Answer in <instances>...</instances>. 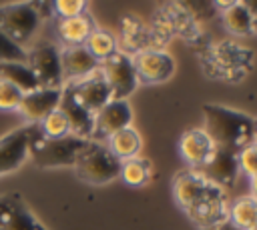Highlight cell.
Returning a JSON list of instances; mask_svg holds the SVG:
<instances>
[{
	"label": "cell",
	"mask_w": 257,
	"mask_h": 230,
	"mask_svg": "<svg viewBox=\"0 0 257 230\" xmlns=\"http://www.w3.org/2000/svg\"><path fill=\"white\" fill-rule=\"evenodd\" d=\"M249 230H257V224H255V226H251V228H249Z\"/></svg>",
	"instance_id": "36"
},
{
	"label": "cell",
	"mask_w": 257,
	"mask_h": 230,
	"mask_svg": "<svg viewBox=\"0 0 257 230\" xmlns=\"http://www.w3.org/2000/svg\"><path fill=\"white\" fill-rule=\"evenodd\" d=\"M28 68L32 70L38 88H62L64 78H62V64H60V50L50 44H38L28 50Z\"/></svg>",
	"instance_id": "6"
},
{
	"label": "cell",
	"mask_w": 257,
	"mask_h": 230,
	"mask_svg": "<svg viewBox=\"0 0 257 230\" xmlns=\"http://www.w3.org/2000/svg\"><path fill=\"white\" fill-rule=\"evenodd\" d=\"M100 72L114 100H126V96L137 90L139 78L133 66V56L116 50L114 54L100 62Z\"/></svg>",
	"instance_id": "7"
},
{
	"label": "cell",
	"mask_w": 257,
	"mask_h": 230,
	"mask_svg": "<svg viewBox=\"0 0 257 230\" xmlns=\"http://www.w3.org/2000/svg\"><path fill=\"white\" fill-rule=\"evenodd\" d=\"M173 192H175L177 202L183 206V210H187L189 206H193L197 202H203L207 198L225 194L223 188H219L217 184L207 180L199 170H193V168L183 170V172H179L175 176Z\"/></svg>",
	"instance_id": "8"
},
{
	"label": "cell",
	"mask_w": 257,
	"mask_h": 230,
	"mask_svg": "<svg viewBox=\"0 0 257 230\" xmlns=\"http://www.w3.org/2000/svg\"><path fill=\"white\" fill-rule=\"evenodd\" d=\"M179 152H181L183 160L193 170H199L211 160V156L215 152V144L205 134L203 128H193V130L183 132V136L179 140Z\"/></svg>",
	"instance_id": "18"
},
{
	"label": "cell",
	"mask_w": 257,
	"mask_h": 230,
	"mask_svg": "<svg viewBox=\"0 0 257 230\" xmlns=\"http://www.w3.org/2000/svg\"><path fill=\"white\" fill-rule=\"evenodd\" d=\"M251 192H253V198L257 200V176L251 178Z\"/></svg>",
	"instance_id": "34"
},
{
	"label": "cell",
	"mask_w": 257,
	"mask_h": 230,
	"mask_svg": "<svg viewBox=\"0 0 257 230\" xmlns=\"http://www.w3.org/2000/svg\"><path fill=\"white\" fill-rule=\"evenodd\" d=\"M34 124H24L0 138V176L18 170L28 156V142Z\"/></svg>",
	"instance_id": "12"
},
{
	"label": "cell",
	"mask_w": 257,
	"mask_h": 230,
	"mask_svg": "<svg viewBox=\"0 0 257 230\" xmlns=\"http://www.w3.org/2000/svg\"><path fill=\"white\" fill-rule=\"evenodd\" d=\"M60 64H62V78L64 84L78 82L100 68V62L84 48V46H66L60 50Z\"/></svg>",
	"instance_id": "17"
},
{
	"label": "cell",
	"mask_w": 257,
	"mask_h": 230,
	"mask_svg": "<svg viewBox=\"0 0 257 230\" xmlns=\"http://www.w3.org/2000/svg\"><path fill=\"white\" fill-rule=\"evenodd\" d=\"M199 172L211 180L213 184H217L219 188H229L235 180H237V174H239V160H237V152H231V150H225V148H219L215 146V152L211 156V160L199 168Z\"/></svg>",
	"instance_id": "16"
},
{
	"label": "cell",
	"mask_w": 257,
	"mask_h": 230,
	"mask_svg": "<svg viewBox=\"0 0 257 230\" xmlns=\"http://www.w3.org/2000/svg\"><path fill=\"white\" fill-rule=\"evenodd\" d=\"M94 28H96V24L88 12L72 16V18H58V22H56V32H58V38L62 40L64 48L66 46H84L86 38L90 36V32Z\"/></svg>",
	"instance_id": "20"
},
{
	"label": "cell",
	"mask_w": 257,
	"mask_h": 230,
	"mask_svg": "<svg viewBox=\"0 0 257 230\" xmlns=\"http://www.w3.org/2000/svg\"><path fill=\"white\" fill-rule=\"evenodd\" d=\"M133 120V110L128 100H110L108 104H104L96 114H94V130H92V138L96 142L108 140L114 132L128 128Z\"/></svg>",
	"instance_id": "11"
},
{
	"label": "cell",
	"mask_w": 257,
	"mask_h": 230,
	"mask_svg": "<svg viewBox=\"0 0 257 230\" xmlns=\"http://www.w3.org/2000/svg\"><path fill=\"white\" fill-rule=\"evenodd\" d=\"M24 92L14 84L0 80V110H18Z\"/></svg>",
	"instance_id": "29"
},
{
	"label": "cell",
	"mask_w": 257,
	"mask_h": 230,
	"mask_svg": "<svg viewBox=\"0 0 257 230\" xmlns=\"http://www.w3.org/2000/svg\"><path fill=\"white\" fill-rule=\"evenodd\" d=\"M0 80L14 84L24 94L38 88V82L32 70L28 68V64H22V62H0Z\"/></svg>",
	"instance_id": "23"
},
{
	"label": "cell",
	"mask_w": 257,
	"mask_h": 230,
	"mask_svg": "<svg viewBox=\"0 0 257 230\" xmlns=\"http://www.w3.org/2000/svg\"><path fill=\"white\" fill-rule=\"evenodd\" d=\"M247 6H249V10H251V14H253V32L257 34V4L247 2Z\"/></svg>",
	"instance_id": "33"
},
{
	"label": "cell",
	"mask_w": 257,
	"mask_h": 230,
	"mask_svg": "<svg viewBox=\"0 0 257 230\" xmlns=\"http://www.w3.org/2000/svg\"><path fill=\"white\" fill-rule=\"evenodd\" d=\"M88 140L76 138V136H64V138H46L38 124H34L30 142H28V156L32 162L40 168H58V166H74V160L78 152L84 148Z\"/></svg>",
	"instance_id": "4"
},
{
	"label": "cell",
	"mask_w": 257,
	"mask_h": 230,
	"mask_svg": "<svg viewBox=\"0 0 257 230\" xmlns=\"http://www.w3.org/2000/svg\"><path fill=\"white\" fill-rule=\"evenodd\" d=\"M28 60V50L16 46L12 40H8L0 32V62H22L26 64Z\"/></svg>",
	"instance_id": "28"
},
{
	"label": "cell",
	"mask_w": 257,
	"mask_h": 230,
	"mask_svg": "<svg viewBox=\"0 0 257 230\" xmlns=\"http://www.w3.org/2000/svg\"><path fill=\"white\" fill-rule=\"evenodd\" d=\"M255 138H257V118H255Z\"/></svg>",
	"instance_id": "35"
},
{
	"label": "cell",
	"mask_w": 257,
	"mask_h": 230,
	"mask_svg": "<svg viewBox=\"0 0 257 230\" xmlns=\"http://www.w3.org/2000/svg\"><path fill=\"white\" fill-rule=\"evenodd\" d=\"M74 98L90 112V114H96L104 104H108L112 100V94H110V88L100 72V68L96 72H92L90 76L78 80V82H68L66 84Z\"/></svg>",
	"instance_id": "13"
},
{
	"label": "cell",
	"mask_w": 257,
	"mask_h": 230,
	"mask_svg": "<svg viewBox=\"0 0 257 230\" xmlns=\"http://www.w3.org/2000/svg\"><path fill=\"white\" fill-rule=\"evenodd\" d=\"M84 48H86L98 62H102V60H106L110 54L116 52V38H114L110 32H106V30L94 28V30L90 32V36L86 38Z\"/></svg>",
	"instance_id": "25"
},
{
	"label": "cell",
	"mask_w": 257,
	"mask_h": 230,
	"mask_svg": "<svg viewBox=\"0 0 257 230\" xmlns=\"http://www.w3.org/2000/svg\"><path fill=\"white\" fill-rule=\"evenodd\" d=\"M229 220L241 230H249L257 224V200L253 196L239 198L229 206Z\"/></svg>",
	"instance_id": "24"
},
{
	"label": "cell",
	"mask_w": 257,
	"mask_h": 230,
	"mask_svg": "<svg viewBox=\"0 0 257 230\" xmlns=\"http://www.w3.org/2000/svg\"><path fill=\"white\" fill-rule=\"evenodd\" d=\"M52 10L58 18H72V16L86 12V2L84 0H56L52 2Z\"/></svg>",
	"instance_id": "30"
},
{
	"label": "cell",
	"mask_w": 257,
	"mask_h": 230,
	"mask_svg": "<svg viewBox=\"0 0 257 230\" xmlns=\"http://www.w3.org/2000/svg\"><path fill=\"white\" fill-rule=\"evenodd\" d=\"M237 160H239V170H243L251 178L257 176V142L245 146L237 154Z\"/></svg>",
	"instance_id": "31"
},
{
	"label": "cell",
	"mask_w": 257,
	"mask_h": 230,
	"mask_svg": "<svg viewBox=\"0 0 257 230\" xmlns=\"http://www.w3.org/2000/svg\"><path fill=\"white\" fill-rule=\"evenodd\" d=\"M120 176L131 186H143L151 178V164L147 160L139 158V156L131 158V160H124L122 166H120Z\"/></svg>",
	"instance_id": "26"
},
{
	"label": "cell",
	"mask_w": 257,
	"mask_h": 230,
	"mask_svg": "<svg viewBox=\"0 0 257 230\" xmlns=\"http://www.w3.org/2000/svg\"><path fill=\"white\" fill-rule=\"evenodd\" d=\"M0 230H48L18 192L0 196Z\"/></svg>",
	"instance_id": "9"
},
{
	"label": "cell",
	"mask_w": 257,
	"mask_h": 230,
	"mask_svg": "<svg viewBox=\"0 0 257 230\" xmlns=\"http://www.w3.org/2000/svg\"><path fill=\"white\" fill-rule=\"evenodd\" d=\"M58 110L66 116L68 126H70V134L82 140H90L92 138V130H94V114H90L72 94V90L64 84L62 86V96H60V104Z\"/></svg>",
	"instance_id": "15"
},
{
	"label": "cell",
	"mask_w": 257,
	"mask_h": 230,
	"mask_svg": "<svg viewBox=\"0 0 257 230\" xmlns=\"http://www.w3.org/2000/svg\"><path fill=\"white\" fill-rule=\"evenodd\" d=\"M211 230H241V228L235 226L231 220H225L223 224H219V226H215V228H211Z\"/></svg>",
	"instance_id": "32"
},
{
	"label": "cell",
	"mask_w": 257,
	"mask_h": 230,
	"mask_svg": "<svg viewBox=\"0 0 257 230\" xmlns=\"http://www.w3.org/2000/svg\"><path fill=\"white\" fill-rule=\"evenodd\" d=\"M205 134L213 140L215 146L241 152L245 146L257 142L255 138V118L237 112L233 108H225L219 104H205Z\"/></svg>",
	"instance_id": "1"
},
{
	"label": "cell",
	"mask_w": 257,
	"mask_h": 230,
	"mask_svg": "<svg viewBox=\"0 0 257 230\" xmlns=\"http://www.w3.org/2000/svg\"><path fill=\"white\" fill-rule=\"evenodd\" d=\"M223 26L235 36H247L253 32V14L247 2H233L227 10H223Z\"/></svg>",
	"instance_id": "22"
},
{
	"label": "cell",
	"mask_w": 257,
	"mask_h": 230,
	"mask_svg": "<svg viewBox=\"0 0 257 230\" xmlns=\"http://www.w3.org/2000/svg\"><path fill=\"white\" fill-rule=\"evenodd\" d=\"M60 96L62 88H36L22 96L18 112L28 120V124H38L58 108Z\"/></svg>",
	"instance_id": "14"
},
{
	"label": "cell",
	"mask_w": 257,
	"mask_h": 230,
	"mask_svg": "<svg viewBox=\"0 0 257 230\" xmlns=\"http://www.w3.org/2000/svg\"><path fill=\"white\" fill-rule=\"evenodd\" d=\"M54 14L52 4L46 2H14L0 6V32L16 46L26 48L34 38L44 18Z\"/></svg>",
	"instance_id": "3"
},
{
	"label": "cell",
	"mask_w": 257,
	"mask_h": 230,
	"mask_svg": "<svg viewBox=\"0 0 257 230\" xmlns=\"http://www.w3.org/2000/svg\"><path fill=\"white\" fill-rule=\"evenodd\" d=\"M120 166L122 162L108 150L106 144L88 140L84 148L78 152L72 168L82 182L100 186V184H108L110 180L118 178Z\"/></svg>",
	"instance_id": "5"
},
{
	"label": "cell",
	"mask_w": 257,
	"mask_h": 230,
	"mask_svg": "<svg viewBox=\"0 0 257 230\" xmlns=\"http://www.w3.org/2000/svg\"><path fill=\"white\" fill-rule=\"evenodd\" d=\"M116 50L128 56L149 50V26L137 14H124L120 18Z\"/></svg>",
	"instance_id": "19"
},
{
	"label": "cell",
	"mask_w": 257,
	"mask_h": 230,
	"mask_svg": "<svg viewBox=\"0 0 257 230\" xmlns=\"http://www.w3.org/2000/svg\"><path fill=\"white\" fill-rule=\"evenodd\" d=\"M133 66L139 82L159 84L173 76L175 58L167 50H143L133 56Z\"/></svg>",
	"instance_id": "10"
},
{
	"label": "cell",
	"mask_w": 257,
	"mask_h": 230,
	"mask_svg": "<svg viewBox=\"0 0 257 230\" xmlns=\"http://www.w3.org/2000/svg\"><path fill=\"white\" fill-rule=\"evenodd\" d=\"M106 146L108 150L120 160H131V158H137V154L141 152V136L135 128H122L118 132H114L108 140H106Z\"/></svg>",
	"instance_id": "21"
},
{
	"label": "cell",
	"mask_w": 257,
	"mask_h": 230,
	"mask_svg": "<svg viewBox=\"0 0 257 230\" xmlns=\"http://www.w3.org/2000/svg\"><path fill=\"white\" fill-rule=\"evenodd\" d=\"M38 128H40V132L46 138H64V136H70L68 120H66V116L58 108L54 112H50L42 122H38Z\"/></svg>",
	"instance_id": "27"
},
{
	"label": "cell",
	"mask_w": 257,
	"mask_h": 230,
	"mask_svg": "<svg viewBox=\"0 0 257 230\" xmlns=\"http://www.w3.org/2000/svg\"><path fill=\"white\" fill-rule=\"evenodd\" d=\"M201 62L207 76L215 80L239 82L253 70L255 54L249 46H243L235 40H221L201 54Z\"/></svg>",
	"instance_id": "2"
}]
</instances>
